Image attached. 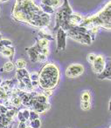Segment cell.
Segmentation results:
<instances>
[{"label":"cell","instance_id":"obj_6","mask_svg":"<svg viewBox=\"0 0 111 128\" xmlns=\"http://www.w3.org/2000/svg\"><path fill=\"white\" fill-rule=\"evenodd\" d=\"M105 59L103 58L102 55H97L95 57V59L92 64V68L94 72H95L96 74H99L102 72V70L105 67Z\"/></svg>","mask_w":111,"mask_h":128},{"label":"cell","instance_id":"obj_34","mask_svg":"<svg viewBox=\"0 0 111 128\" xmlns=\"http://www.w3.org/2000/svg\"><path fill=\"white\" fill-rule=\"evenodd\" d=\"M41 4L48 6H52V0H41Z\"/></svg>","mask_w":111,"mask_h":128},{"label":"cell","instance_id":"obj_3","mask_svg":"<svg viewBox=\"0 0 111 128\" xmlns=\"http://www.w3.org/2000/svg\"><path fill=\"white\" fill-rule=\"evenodd\" d=\"M67 35L70 38L75 40L76 42H79L82 44H91L93 41L92 37L89 34L88 29L82 26H74L71 27L67 30Z\"/></svg>","mask_w":111,"mask_h":128},{"label":"cell","instance_id":"obj_7","mask_svg":"<svg viewBox=\"0 0 111 128\" xmlns=\"http://www.w3.org/2000/svg\"><path fill=\"white\" fill-rule=\"evenodd\" d=\"M82 21V17L78 13H72L67 18V24L70 27L79 26Z\"/></svg>","mask_w":111,"mask_h":128},{"label":"cell","instance_id":"obj_5","mask_svg":"<svg viewBox=\"0 0 111 128\" xmlns=\"http://www.w3.org/2000/svg\"><path fill=\"white\" fill-rule=\"evenodd\" d=\"M84 72V67L80 64H72L67 68L66 76L68 78H74L81 76Z\"/></svg>","mask_w":111,"mask_h":128},{"label":"cell","instance_id":"obj_12","mask_svg":"<svg viewBox=\"0 0 111 128\" xmlns=\"http://www.w3.org/2000/svg\"><path fill=\"white\" fill-rule=\"evenodd\" d=\"M16 78L19 80H21L23 78H29V72L25 68H23V69H18L17 72H16Z\"/></svg>","mask_w":111,"mask_h":128},{"label":"cell","instance_id":"obj_11","mask_svg":"<svg viewBox=\"0 0 111 128\" xmlns=\"http://www.w3.org/2000/svg\"><path fill=\"white\" fill-rule=\"evenodd\" d=\"M14 47H12V46H7V47H5L1 52V54L5 58H12V57L14 56Z\"/></svg>","mask_w":111,"mask_h":128},{"label":"cell","instance_id":"obj_38","mask_svg":"<svg viewBox=\"0 0 111 128\" xmlns=\"http://www.w3.org/2000/svg\"><path fill=\"white\" fill-rule=\"evenodd\" d=\"M108 110L110 111V100L108 101Z\"/></svg>","mask_w":111,"mask_h":128},{"label":"cell","instance_id":"obj_27","mask_svg":"<svg viewBox=\"0 0 111 128\" xmlns=\"http://www.w3.org/2000/svg\"><path fill=\"white\" fill-rule=\"evenodd\" d=\"M39 113H37L35 111H30V115H29V120H33L36 118H39Z\"/></svg>","mask_w":111,"mask_h":128},{"label":"cell","instance_id":"obj_13","mask_svg":"<svg viewBox=\"0 0 111 128\" xmlns=\"http://www.w3.org/2000/svg\"><path fill=\"white\" fill-rule=\"evenodd\" d=\"M40 9L44 13L47 14V15H50V14H52L54 12V8H52V6H48V5H45V4H40Z\"/></svg>","mask_w":111,"mask_h":128},{"label":"cell","instance_id":"obj_25","mask_svg":"<svg viewBox=\"0 0 111 128\" xmlns=\"http://www.w3.org/2000/svg\"><path fill=\"white\" fill-rule=\"evenodd\" d=\"M62 0H52V8H58L62 5Z\"/></svg>","mask_w":111,"mask_h":128},{"label":"cell","instance_id":"obj_17","mask_svg":"<svg viewBox=\"0 0 111 128\" xmlns=\"http://www.w3.org/2000/svg\"><path fill=\"white\" fill-rule=\"evenodd\" d=\"M26 66V62H25V59L23 58H19L16 61V67L18 69H23Z\"/></svg>","mask_w":111,"mask_h":128},{"label":"cell","instance_id":"obj_37","mask_svg":"<svg viewBox=\"0 0 111 128\" xmlns=\"http://www.w3.org/2000/svg\"><path fill=\"white\" fill-rule=\"evenodd\" d=\"M7 1H9V0H0V3H5Z\"/></svg>","mask_w":111,"mask_h":128},{"label":"cell","instance_id":"obj_9","mask_svg":"<svg viewBox=\"0 0 111 128\" xmlns=\"http://www.w3.org/2000/svg\"><path fill=\"white\" fill-rule=\"evenodd\" d=\"M97 78L99 79H107L108 80L111 79V68H110V63L105 64L104 69L102 70L101 73L97 74Z\"/></svg>","mask_w":111,"mask_h":128},{"label":"cell","instance_id":"obj_29","mask_svg":"<svg viewBox=\"0 0 111 128\" xmlns=\"http://www.w3.org/2000/svg\"><path fill=\"white\" fill-rule=\"evenodd\" d=\"M21 112H22L24 118H25V120H29V115H30V111L27 109H25V110H21Z\"/></svg>","mask_w":111,"mask_h":128},{"label":"cell","instance_id":"obj_23","mask_svg":"<svg viewBox=\"0 0 111 128\" xmlns=\"http://www.w3.org/2000/svg\"><path fill=\"white\" fill-rule=\"evenodd\" d=\"M29 78L31 79V81L39 80V73L37 72H32L29 73Z\"/></svg>","mask_w":111,"mask_h":128},{"label":"cell","instance_id":"obj_22","mask_svg":"<svg viewBox=\"0 0 111 128\" xmlns=\"http://www.w3.org/2000/svg\"><path fill=\"white\" fill-rule=\"evenodd\" d=\"M5 116H6L7 118H11V120H12V118L15 116L16 111H15V109H7L6 112H5Z\"/></svg>","mask_w":111,"mask_h":128},{"label":"cell","instance_id":"obj_4","mask_svg":"<svg viewBox=\"0 0 111 128\" xmlns=\"http://www.w3.org/2000/svg\"><path fill=\"white\" fill-rule=\"evenodd\" d=\"M67 32L62 28H58L56 34V41H57V51L63 52L66 50L67 46Z\"/></svg>","mask_w":111,"mask_h":128},{"label":"cell","instance_id":"obj_30","mask_svg":"<svg viewBox=\"0 0 111 128\" xmlns=\"http://www.w3.org/2000/svg\"><path fill=\"white\" fill-rule=\"evenodd\" d=\"M18 88H19V91H25L26 90V86L22 82L21 80H19V84H18Z\"/></svg>","mask_w":111,"mask_h":128},{"label":"cell","instance_id":"obj_40","mask_svg":"<svg viewBox=\"0 0 111 128\" xmlns=\"http://www.w3.org/2000/svg\"><path fill=\"white\" fill-rule=\"evenodd\" d=\"M25 128H32V127H31V126H26Z\"/></svg>","mask_w":111,"mask_h":128},{"label":"cell","instance_id":"obj_15","mask_svg":"<svg viewBox=\"0 0 111 128\" xmlns=\"http://www.w3.org/2000/svg\"><path fill=\"white\" fill-rule=\"evenodd\" d=\"M14 69V64L12 61H9V62H6L4 66V70H5V72H10L13 71Z\"/></svg>","mask_w":111,"mask_h":128},{"label":"cell","instance_id":"obj_18","mask_svg":"<svg viewBox=\"0 0 111 128\" xmlns=\"http://www.w3.org/2000/svg\"><path fill=\"white\" fill-rule=\"evenodd\" d=\"M38 46L39 48H46L48 47V40L46 39H43V38H39V40L38 41Z\"/></svg>","mask_w":111,"mask_h":128},{"label":"cell","instance_id":"obj_35","mask_svg":"<svg viewBox=\"0 0 111 128\" xmlns=\"http://www.w3.org/2000/svg\"><path fill=\"white\" fill-rule=\"evenodd\" d=\"M31 84H32V87H37L39 86V80L37 81H31Z\"/></svg>","mask_w":111,"mask_h":128},{"label":"cell","instance_id":"obj_31","mask_svg":"<svg viewBox=\"0 0 111 128\" xmlns=\"http://www.w3.org/2000/svg\"><path fill=\"white\" fill-rule=\"evenodd\" d=\"M39 53H42V54H44V55L47 56L49 53H50V52H49L48 47H46V48H41V49H39Z\"/></svg>","mask_w":111,"mask_h":128},{"label":"cell","instance_id":"obj_26","mask_svg":"<svg viewBox=\"0 0 111 128\" xmlns=\"http://www.w3.org/2000/svg\"><path fill=\"white\" fill-rule=\"evenodd\" d=\"M46 60H47V56H45L42 53H39L37 61H39V62H40V63H45V62H46Z\"/></svg>","mask_w":111,"mask_h":128},{"label":"cell","instance_id":"obj_20","mask_svg":"<svg viewBox=\"0 0 111 128\" xmlns=\"http://www.w3.org/2000/svg\"><path fill=\"white\" fill-rule=\"evenodd\" d=\"M81 107L82 110L84 111H88L91 108V104H90V101H81Z\"/></svg>","mask_w":111,"mask_h":128},{"label":"cell","instance_id":"obj_36","mask_svg":"<svg viewBox=\"0 0 111 128\" xmlns=\"http://www.w3.org/2000/svg\"><path fill=\"white\" fill-rule=\"evenodd\" d=\"M25 127H26V124H25V122H19V127L18 128H25Z\"/></svg>","mask_w":111,"mask_h":128},{"label":"cell","instance_id":"obj_32","mask_svg":"<svg viewBox=\"0 0 111 128\" xmlns=\"http://www.w3.org/2000/svg\"><path fill=\"white\" fill-rule=\"evenodd\" d=\"M52 94V91L51 89H45V92H43V95L46 97V98H48V97L51 96Z\"/></svg>","mask_w":111,"mask_h":128},{"label":"cell","instance_id":"obj_16","mask_svg":"<svg viewBox=\"0 0 111 128\" xmlns=\"http://www.w3.org/2000/svg\"><path fill=\"white\" fill-rule=\"evenodd\" d=\"M36 102H39V103H41V104H45L47 103V98L45 96H44L43 94H39L33 98Z\"/></svg>","mask_w":111,"mask_h":128},{"label":"cell","instance_id":"obj_24","mask_svg":"<svg viewBox=\"0 0 111 128\" xmlns=\"http://www.w3.org/2000/svg\"><path fill=\"white\" fill-rule=\"evenodd\" d=\"M22 103V100L20 98V97H14L12 100V104L15 106H19Z\"/></svg>","mask_w":111,"mask_h":128},{"label":"cell","instance_id":"obj_14","mask_svg":"<svg viewBox=\"0 0 111 128\" xmlns=\"http://www.w3.org/2000/svg\"><path fill=\"white\" fill-rule=\"evenodd\" d=\"M12 46V41L9 40V39H5V38H1L0 39V52H2V50L5 47L7 46Z\"/></svg>","mask_w":111,"mask_h":128},{"label":"cell","instance_id":"obj_19","mask_svg":"<svg viewBox=\"0 0 111 128\" xmlns=\"http://www.w3.org/2000/svg\"><path fill=\"white\" fill-rule=\"evenodd\" d=\"M41 126V122L39 120V118H36V120H31L30 126L32 128H39Z\"/></svg>","mask_w":111,"mask_h":128},{"label":"cell","instance_id":"obj_28","mask_svg":"<svg viewBox=\"0 0 111 128\" xmlns=\"http://www.w3.org/2000/svg\"><path fill=\"white\" fill-rule=\"evenodd\" d=\"M95 57H96V55L94 53H89L88 54L87 59H88L89 64H93V62H94V59H95Z\"/></svg>","mask_w":111,"mask_h":128},{"label":"cell","instance_id":"obj_39","mask_svg":"<svg viewBox=\"0 0 111 128\" xmlns=\"http://www.w3.org/2000/svg\"><path fill=\"white\" fill-rule=\"evenodd\" d=\"M2 38V35H1V33H0V39Z\"/></svg>","mask_w":111,"mask_h":128},{"label":"cell","instance_id":"obj_10","mask_svg":"<svg viewBox=\"0 0 111 128\" xmlns=\"http://www.w3.org/2000/svg\"><path fill=\"white\" fill-rule=\"evenodd\" d=\"M39 38H43V39H46V40H53V37L52 36V34L48 32V30H45V27H43L41 30H39Z\"/></svg>","mask_w":111,"mask_h":128},{"label":"cell","instance_id":"obj_1","mask_svg":"<svg viewBox=\"0 0 111 128\" xmlns=\"http://www.w3.org/2000/svg\"><path fill=\"white\" fill-rule=\"evenodd\" d=\"M12 16L18 21L36 27H45L50 23L49 15L44 13L32 0H16Z\"/></svg>","mask_w":111,"mask_h":128},{"label":"cell","instance_id":"obj_8","mask_svg":"<svg viewBox=\"0 0 111 128\" xmlns=\"http://www.w3.org/2000/svg\"><path fill=\"white\" fill-rule=\"evenodd\" d=\"M39 49H40V48L38 46L37 44L30 48H26L27 53H28L29 58H30L31 61H32V63L37 62L38 55H39Z\"/></svg>","mask_w":111,"mask_h":128},{"label":"cell","instance_id":"obj_33","mask_svg":"<svg viewBox=\"0 0 111 128\" xmlns=\"http://www.w3.org/2000/svg\"><path fill=\"white\" fill-rule=\"evenodd\" d=\"M18 118H19V122H25V121H26V120H25V118H24V116H23L22 112H21V111L18 112Z\"/></svg>","mask_w":111,"mask_h":128},{"label":"cell","instance_id":"obj_21","mask_svg":"<svg viewBox=\"0 0 111 128\" xmlns=\"http://www.w3.org/2000/svg\"><path fill=\"white\" fill-rule=\"evenodd\" d=\"M81 100L82 101H89L90 100V93L88 91H84L81 93Z\"/></svg>","mask_w":111,"mask_h":128},{"label":"cell","instance_id":"obj_2","mask_svg":"<svg viewBox=\"0 0 111 128\" xmlns=\"http://www.w3.org/2000/svg\"><path fill=\"white\" fill-rule=\"evenodd\" d=\"M60 71L55 64H47L41 70L39 75V84L43 89H52L59 82Z\"/></svg>","mask_w":111,"mask_h":128}]
</instances>
